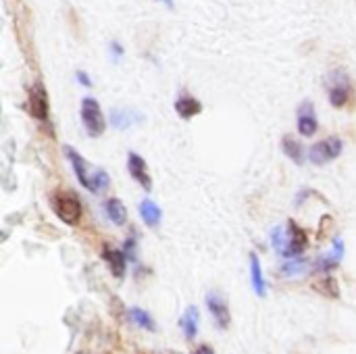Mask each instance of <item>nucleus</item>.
<instances>
[{
  "label": "nucleus",
  "instance_id": "nucleus-1",
  "mask_svg": "<svg viewBox=\"0 0 356 354\" xmlns=\"http://www.w3.org/2000/svg\"><path fill=\"white\" fill-rule=\"evenodd\" d=\"M65 154L73 167V173L77 177V182L90 190L92 194H98V192H104L108 186H111V177L104 169H98V167H92L73 146H65Z\"/></svg>",
  "mask_w": 356,
  "mask_h": 354
},
{
  "label": "nucleus",
  "instance_id": "nucleus-2",
  "mask_svg": "<svg viewBox=\"0 0 356 354\" xmlns=\"http://www.w3.org/2000/svg\"><path fill=\"white\" fill-rule=\"evenodd\" d=\"M325 88H327V100L332 106L342 108L348 104L350 96H353V86H350V77L346 75V71L336 69L325 77Z\"/></svg>",
  "mask_w": 356,
  "mask_h": 354
},
{
  "label": "nucleus",
  "instance_id": "nucleus-3",
  "mask_svg": "<svg viewBox=\"0 0 356 354\" xmlns=\"http://www.w3.org/2000/svg\"><path fill=\"white\" fill-rule=\"evenodd\" d=\"M79 115H81V123L88 131L90 138H100L106 129V119H104V113L100 108V102L92 96H86L81 100V106H79Z\"/></svg>",
  "mask_w": 356,
  "mask_h": 354
},
{
  "label": "nucleus",
  "instance_id": "nucleus-4",
  "mask_svg": "<svg viewBox=\"0 0 356 354\" xmlns=\"http://www.w3.org/2000/svg\"><path fill=\"white\" fill-rule=\"evenodd\" d=\"M52 209L56 217L67 225H77L83 215L81 202L73 192H56L52 196Z\"/></svg>",
  "mask_w": 356,
  "mask_h": 354
},
{
  "label": "nucleus",
  "instance_id": "nucleus-5",
  "mask_svg": "<svg viewBox=\"0 0 356 354\" xmlns=\"http://www.w3.org/2000/svg\"><path fill=\"white\" fill-rule=\"evenodd\" d=\"M344 150V142L336 136L332 138H325L321 142H317L311 150H309V161L313 165H327L332 163L334 159H338Z\"/></svg>",
  "mask_w": 356,
  "mask_h": 354
},
{
  "label": "nucleus",
  "instance_id": "nucleus-6",
  "mask_svg": "<svg viewBox=\"0 0 356 354\" xmlns=\"http://www.w3.org/2000/svg\"><path fill=\"white\" fill-rule=\"evenodd\" d=\"M309 246V238H307V232L302 227L296 225L294 219H290L286 223V250L282 257H286L288 261L292 259H300V255L307 250Z\"/></svg>",
  "mask_w": 356,
  "mask_h": 354
},
{
  "label": "nucleus",
  "instance_id": "nucleus-7",
  "mask_svg": "<svg viewBox=\"0 0 356 354\" xmlns=\"http://www.w3.org/2000/svg\"><path fill=\"white\" fill-rule=\"evenodd\" d=\"M27 108H29V115L33 119H38L40 123H46L48 121V113H50V106H48V94H46V88L35 81L29 90V96H27Z\"/></svg>",
  "mask_w": 356,
  "mask_h": 354
},
{
  "label": "nucleus",
  "instance_id": "nucleus-8",
  "mask_svg": "<svg viewBox=\"0 0 356 354\" xmlns=\"http://www.w3.org/2000/svg\"><path fill=\"white\" fill-rule=\"evenodd\" d=\"M207 307H209V313L213 315L217 328L227 330L229 321H232V315H229V307H227L225 298L219 292H209L207 294Z\"/></svg>",
  "mask_w": 356,
  "mask_h": 354
},
{
  "label": "nucleus",
  "instance_id": "nucleus-9",
  "mask_svg": "<svg viewBox=\"0 0 356 354\" xmlns=\"http://www.w3.org/2000/svg\"><path fill=\"white\" fill-rule=\"evenodd\" d=\"M296 127H298L300 136H307V138H311V136L317 134V129H319V119H317V115H315L313 102L307 100V102H302V104L298 106Z\"/></svg>",
  "mask_w": 356,
  "mask_h": 354
},
{
  "label": "nucleus",
  "instance_id": "nucleus-10",
  "mask_svg": "<svg viewBox=\"0 0 356 354\" xmlns=\"http://www.w3.org/2000/svg\"><path fill=\"white\" fill-rule=\"evenodd\" d=\"M142 121H144V115L140 111H136V108L119 106V108H111V113H108V123L115 129H121V131L129 129V127H134V125H138Z\"/></svg>",
  "mask_w": 356,
  "mask_h": 354
},
{
  "label": "nucleus",
  "instance_id": "nucleus-11",
  "mask_svg": "<svg viewBox=\"0 0 356 354\" xmlns=\"http://www.w3.org/2000/svg\"><path fill=\"white\" fill-rule=\"evenodd\" d=\"M344 250H346V248H344V240H342L340 236H336V238H334V244H332V250L315 261V269L321 271V273L334 271V269L340 265V261L344 259Z\"/></svg>",
  "mask_w": 356,
  "mask_h": 354
},
{
  "label": "nucleus",
  "instance_id": "nucleus-12",
  "mask_svg": "<svg viewBox=\"0 0 356 354\" xmlns=\"http://www.w3.org/2000/svg\"><path fill=\"white\" fill-rule=\"evenodd\" d=\"M127 169H129V175L144 188V190H150L152 188V177L148 173V165L146 161L136 154V152H129L127 154Z\"/></svg>",
  "mask_w": 356,
  "mask_h": 354
},
{
  "label": "nucleus",
  "instance_id": "nucleus-13",
  "mask_svg": "<svg viewBox=\"0 0 356 354\" xmlns=\"http://www.w3.org/2000/svg\"><path fill=\"white\" fill-rule=\"evenodd\" d=\"M102 259H104V263L108 265V269H111V273L115 275V277H123L125 275V263H127V257H125V252L123 250H119V248H113V246H108V244H104L102 246Z\"/></svg>",
  "mask_w": 356,
  "mask_h": 354
},
{
  "label": "nucleus",
  "instance_id": "nucleus-14",
  "mask_svg": "<svg viewBox=\"0 0 356 354\" xmlns=\"http://www.w3.org/2000/svg\"><path fill=\"white\" fill-rule=\"evenodd\" d=\"M175 113L181 117V119H194L196 115L202 113V102L198 98H194L192 94H179L175 98Z\"/></svg>",
  "mask_w": 356,
  "mask_h": 354
},
{
  "label": "nucleus",
  "instance_id": "nucleus-15",
  "mask_svg": "<svg viewBox=\"0 0 356 354\" xmlns=\"http://www.w3.org/2000/svg\"><path fill=\"white\" fill-rule=\"evenodd\" d=\"M250 286L257 292V296L263 298L267 294V282H265L263 267H261V261H259L257 252H250Z\"/></svg>",
  "mask_w": 356,
  "mask_h": 354
},
{
  "label": "nucleus",
  "instance_id": "nucleus-16",
  "mask_svg": "<svg viewBox=\"0 0 356 354\" xmlns=\"http://www.w3.org/2000/svg\"><path fill=\"white\" fill-rule=\"evenodd\" d=\"M198 323H200V313H198V309H196V307H188V309L184 311L181 319H179V328H181V332H184V336H186L188 340H194V338H196V334H198Z\"/></svg>",
  "mask_w": 356,
  "mask_h": 354
},
{
  "label": "nucleus",
  "instance_id": "nucleus-17",
  "mask_svg": "<svg viewBox=\"0 0 356 354\" xmlns=\"http://www.w3.org/2000/svg\"><path fill=\"white\" fill-rule=\"evenodd\" d=\"M282 150H284V154H286L292 163H296V165H302L305 159H307L302 144H300L294 136H284V140H282Z\"/></svg>",
  "mask_w": 356,
  "mask_h": 354
},
{
  "label": "nucleus",
  "instance_id": "nucleus-18",
  "mask_svg": "<svg viewBox=\"0 0 356 354\" xmlns=\"http://www.w3.org/2000/svg\"><path fill=\"white\" fill-rule=\"evenodd\" d=\"M140 215L144 219V223L148 227H159L161 225V219H163V211L156 202L152 200H142L140 202Z\"/></svg>",
  "mask_w": 356,
  "mask_h": 354
},
{
  "label": "nucleus",
  "instance_id": "nucleus-19",
  "mask_svg": "<svg viewBox=\"0 0 356 354\" xmlns=\"http://www.w3.org/2000/svg\"><path fill=\"white\" fill-rule=\"evenodd\" d=\"M104 211H106L108 219L115 225H125V221H127V209H125V204L119 198H108L104 202Z\"/></svg>",
  "mask_w": 356,
  "mask_h": 354
},
{
  "label": "nucleus",
  "instance_id": "nucleus-20",
  "mask_svg": "<svg viewBox=\"0 0 356 354\" xmlns=\"http://www.w3.org/2000/svg\"><path fill=\"white\" fill-rule=\"evenodd\" d=\"M129 321H131V323H136L138 328L146 330V332H154V330H156V323H154L152 315H150V313H146V311H144V309H140V307L129 309Z\"/></svg>",
  "mask_w": 356,
  "mask_h": 354
},
{
  "label": "nucleus",
  "instance_id": "nucleus-21",
  "mask_svg": "<svg viewBox=\"0 0 356 354\" xmlns=\"http://www.w3.org/2000/svg\"><path fill=\"white\" fill-rule=\"evenodd\" d=\"M307 267H309L307 259H292V261H288V263L282 265L280 273L284 277H296V275H302L307 271Z\"/></svg>",
  "mask_w": 356,
  "mask_h": 354
},
{
  "label": "nucleus",
  "instance_id": "nucleus-22",
  "mask_svg": "<svg viewBox=\"0 0 356 354\" xmlns=\"http://www.w3.org/2000/svg\"><path fill=\"white\" fill-rule=\"evenodd\" d=\"M313 288H315V292H319L327 298H340V288H338V282L334 277H323Z\"/></svg>",
  "mask_w": 356,
  "mask_h": 354
},
{
  "label": "nucleus",
  "instance_id": "nucleus-23",
  "mask_svg": "<svg viewBox=\"0 0 356 354\" xmlns=\"http://www.w3.org/2000/svg\"><path fill=\"white\" fill-rule=\"evenodd\" d=\"M271 244H273V248L280 255H284V250H286V227H273V232H271Z\"/></svg>",
  "mask_w": 356,
  "mask_h": 354
},
{
  "label": "nucleus",
  "instance_id": "nucleus-24",
  "mask_svg": "<svg viewBox=\"0 0 356 354\" xmlns=\"http://www.w3.org/2000/svg\"><path fill=\"white\" fill-rule=\"evenodd\" d=\"M123 54H125V48H123V44L121 42H117V40H111L108 42V56H111V61H121L123 58Z\"/></svg>",
  "mask_w": 356,
  "mask_h": 354
},
{
  "label": "nucleus",
  "instance_id": "nucleus-25",
  "mask_svg": "<svg viewBox=\"0 0 356 354\" xmlns=\"http://www.w3.org/2000/svg\"><path fill=\"white\" fill-rule=\"evenodd\" d=\"M121 250L125 252L127 261H136V250H138V240H136V236H129V238L125 240V244H123Z\"/></svg>",
  "mask_w": 356,
  "mask_h": 354
},
{
  "label": "nucleus",
  "instance_id": "nucleus-26",
  "mask_svg": "<svg viewBox=\"0 0 356 354\" xmlns=\"http://www.w3.org/2000/svg\"><path fill=\"white\" fill-rule=\"evenodd\" d=\"M75 81H77L79 86H83V88H92V86H94V81H92L90 73H88V71H83V69H77V71H75Z\"/></svg>",
  "mask_w": 356,
  "mask_h": 354
},
{
  "label": "nucleus",
  "instance_id": "nucleus-27",
  "mask_svg": "<svg viewBox=\"0 0 356 354\" xmlns=\"http://www.w3.org/2000/svg\"><path fill=\"white\" fill-rule=\"evenodd\" d=\"M196 354H215V353H213V348H211L209 344H204V346H200V348L196 351Z\"/></svg>",
  "mask_w": 356,
  "mask_h": 354
},
{
  "label": "nucleus",
  "instance_id": "nucleus-28",
  "mask_svg": "<svg viewBox=\"0 0 356 354\" xmlns=\"http://www.w3.org/2000/svg\"><path fill=\"white\" fill-rule=\"evenodd\" d=\"M156 2H163L167 8H173V6H175V0H156Z\"/></svg>",
  "mask_w": 356,
  "mask_h": 354
}]
</instances>
